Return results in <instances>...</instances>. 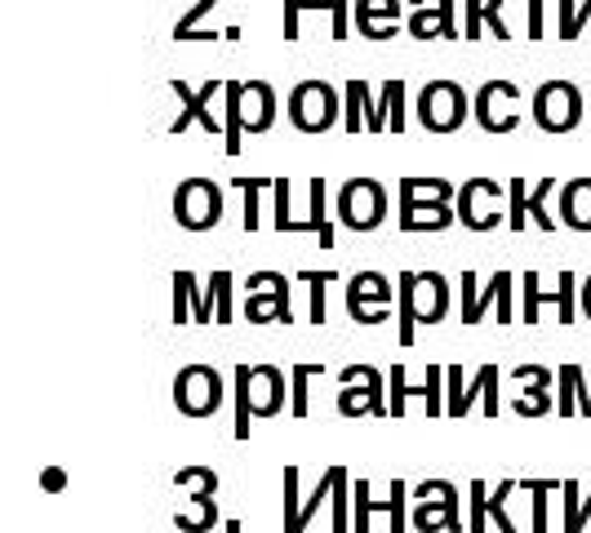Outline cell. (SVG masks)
Returning <instances> with one entry per match:
<instances>
[{
	"mask_svg": "<svg viewBox=\"0 0 591 533\" xmlns=\"http://www.w3.org/2000/svg\"><path fill=\"white\" fill-rule=\"evenodd\" d=\"M324 200H330V191H324V178H311V214L303 223H294V232H316L320 245L330 249L334 245V227L324 223Z\"/></svg>",
	"mask_w": 591,
	"mask_h": 533,
	"instance_id": "29",
	"label": "cell"
},
{
	"mask_svg": "<svg viewBox=\"0 0 591 533\" xmlns=\"http://www.w3.org/2000/svg\"><path fill=\"white\" fill-rule=\"evenodd\" d=\"M468 498H472V520H468V529H472V533H485V529H489V485H485V481H472V485H468Z\"/></svg>",
	"mask_w": 591,
	"mask_h": 533,
	"instance_id": "41",
	"label": "cell"
},
{
	"mask_svg": "<svg viewBox=\"0 0 591 533\" xmlns=\"http://www.w3.org/2000/svg\"><path fill=\"white\" fill-rule=\"evenodd\" d=\"M516 103H520V90H516L511 81H485V85L476 90L472 111H476V120H481L485 133H511V129L520 125Z\"/></svg>",
	"mask_w": 591,
	"mask_h": 533,
	"instance_id": "15",
	"label": "cell"
},
{
	"mask_svg": "<svg viewBox=\"0 0 591 533\" xmlns=\"http://www.w3.org/2000/svg\"><path fill=\"white\" fill-rule=\"evenodd\" d=\"M334 481H339V466H330V472L320 476V485L311 489V498L303 502V511H298V516H294V520L285 524V533H303V529L311 524V516L320 511V502H324V498H334Z\"/></svg>",
	"mask_w": 591,
	"mask_h": 533,
	"instance_id": "31",
	"label": "cell"
},
{
	"mask_svg": "<svg viewBox=\"0 0 591 533\" xmlns=\"http://www.w3.org/2000/svg\"><path fill=\"white\" fill-rule=\"evenodd\" d=\"M445 374H449V405H445V414L463 418V414H472L476 400H485V414L498 418V365H481L472 382H463V365H449Z\"/></svg>",
	"mask_w": 591,
	"mask_h": 533,
	"instance_id": "13",
	"label": "cell"
},
{
	"mask_svg": "<svg viewBox=\"0 0 591 533\" xmlns=\"http://www.w3.org/2000/svg\"><path fill=\"white\" fill-rule=\"evenodd\" d=\"M352 489H356V533L369 529V516H387L391 533L410 529V516H405V494L410 489H405V481H391L387 502H374V481H352Z\"/></svg>",
	"mask_w": 591,
	"mask_h": 533,
	"instance_id": "19",
	"label": "cell"
},
{
	"mask_svg": "<svg viewBox=\"0 0 591 533\" xmlns=\"http://www.w3.org/2000/svg\"><path fill=\"white\" fill-rule=\"evenodd\" d=\"M298 466H285V524L298 516Z\"/></svg>",
	"mask_w": 591,
	"mask_h": 533,
	"instance_id": "48",
	"label": "cell"
},
{
	"mask_svg": "<svg viewBox=\"0 0 591 533\" xmlns=\"http://www.w3.org/2000/svg\"><path fill=\"white\" fill-rule=\"evenodd\" d=\"M453 210L468 232H494L498 223H507V187H498L494 178H468Z\"/></svg>",
	"mask_w": 591,
	"mask_h": 533,
	"instance_id": "7",
	"label": "cell"
},
{
	"mask_svg": "<svg viewBox=\"0 0 591 533\" xmlns=\"http://www.w3.org/2000/svg\"><path fill=\"white\" fill-rule=\"evenodd\" d=\"M347 36H352V5L334 0V40H347Z\"/></svg>",
	"mask_w": 591,
	"mask_h": 533,
	"instance_id": "50",
	"label": "cell"
},
{
	"mask_svg": "<svg viewBox=\"0 0 591 533\" xmlns=\"http://www.w3.org/2000/svg\"><path fill=\"white\" fill-rule=\"evenodd\" d=\"M468 120V94L453 81H427L418 90V125L427 133H453Z\"/></svg>",
	"mask_w": 591,
	"mask_h": 533,
	"instance_id": "10",
	"label": "cell"
},
{
	"mask_svg": "<svg viewBox=\"0 0 591 533\" xmlns=\"http://www.w3.org/2000/svg\"><path fill=\"white\" fill-rule=\"evenodd\" d=\"M453 218H458L453 200H440V196H423V191L401 187V232H445Z\"/></svg>",
	"mask_w": 591,
	"mask_h": 533,
	"instance_id": "18",
	"label": "cell"
},
{
	"mask_svg": "<svg viewBox=\"0 0 591 533\" xmlns=\"http://www.w3.org/2000/svg\"><path fill=\"white\" fill-rule=\"evenodd\" d=\"M405 374H410L405 365H391V418H401V414H405V405H410L414 395H418L423 405H427V414H445V405H440V382H445L449 374H445L440 365H432L423 382H410Z\"/></svg>",
	"mask_w": 591,
	"mask_h": 533,
	"instance_id": "17",
	"label": "cell"
},
{
	"mask_svg": "<svg viewBox=\"0 0 591 533\" xmlns=\"http://www.w3.org/2000/svg\"><path fill=\"white\" fill-rule=\"evenodd\" d=\"M463 5H468L463 40H481V36H485V0H463Z\"/></svg>",
	"mask_w": 591,
	"mask_h": 533,
	"instance_id": "47",
	"label": "cell"
},
{
	"mask_svg": "<svg viewBox=\"0 0 591 533\" xmlns=\"http://www.w3.org/2000/svg\"><path fill=\"white\" fill-rule=\"evenodd\" d=\"M560 494H565V533H582L591 524V489L582 494L578 481H565Z\"/></svg>",
	"mask_w": 591,
	"mask_h": 533,
	"instance_id": "30",
	"label": "cell"
},
{
	"mask_svg": "<svg viewBox=\"0 0 591 533\" xmlns=\"http://www.w3.org/2000/svg\"><path fill=\"white\" fill-rule=\"evenodd\" d=\"M578 303H582V316L591 320V276L582 281V294H578Z\"/></svg>",
	"mask_w": 591,
	"mask_h": 533,
	"instance_id": "57",
	"label": "cell"
},
{
	"mask_svg": "<svg viewBox=\"0 0 591 533\" xmlns=\"http://www.w3.org/2000/svg\"><path fill=\"white\" fill-rule=\"evenodd\" d=\"M582 111H587V103H582V90L574 81H547L534 94V125L543 133H569V129H578Z\"/></svg>",
	"mask_w": 591,
	"mask_h": 533,
	"instance_id": "11",
	"label": "cell"
},
{
	"mask_svg": "<svg viewBox=\"0 0 591 533\" xmlns=\"http://www.w3.org/2000/svg\"><path fill=\"white\" fill-rule=\"evenodd\" d=\"M223 85H227V81H210V85H201V90H191V85H182V81H169L174 98L182 103V111L174 116L169 133H182V129H191V120L201 125L205 133H223V125L214 120V94H223Z\"/></svg>",
	"mask_w": 591,
	"mask_h": 533,
	"instance_id": "16",
	"label": "cell"
},
{
	"mask_svg": "<svg viewBox=\"0 0 591 533\" xmlns=\"http://www.w3.org/2000/svg\"><path fill=\"white\" fill-rule=\"evenodd\" d=\"M223 405V378L210 365H187L174 378V410L182 418H214Z\"/></svg>",
	"mask_w": 591,
	"mask_h": 533,
	"instance_id": "8",
	"label": "cell"
},
{
	"mask_svg": "<svg viewBox=\"0 0 591 533\" xmlns=\"http://www.w3.org/2000/svg\"><path fill=\"white\" fill-rule=\"evenodd\" d=\"M516 378H520V382H539L543 391L552 387V374H547L543 365H520V369H516Z\"/></svg>",
	"mask_w": 591,
	"mask_h": 533,
	"instance_id": "52",
	"label": "cell"
},
{
	"mask_svg": "<svg viewBox=\"0 0 591 533\" xmlns=\"http://www.w3.org/2000/svg\"><path fill=\"white\" fill-rule=\"evenodd\" d=\"M405 32L414 40H458L463 32H458L453 23V0H410V14H405Z\"/></svg>",
	"mask_w": 591,
	"mask_h": 533,
	"instance_id": "20",
	"label": "cell"
},
{
	"mask_svg": "<svg viewBox=\"0 0 591 533\" xmlns=\"http://www.w3.org/2000/svg\"><path fill=\"white\" fill-rule=\"evenodd\" d=\"M524 5H530V27L524 32H530V40H539L543 36V0H524Z\"/></svg>",
	"mask_w": 591,
	"mask_h": 533,
	"instance_id": "54",
	"label": "cell"
},
{
	"mask_svg": "<svg viewBox=\"0 0 591 533\" xmlns=\"http://www.w3.org/2000/svg\"><path fill=\"white\" fill-rule=\"evenodd\" d=\"M560 223L569 232H591V178H569L560 182Z\"/></svg>",
	"mask_w": 591,
	"mask_h": 533,
	"instance_id": "26",
	"label": "cell"
},
{
	"mask_svg": "<svg viewBox=\"0 0 591 533\" xmlns=\"http://www.w3.org/2000/svg\"><path fill=\"white\" fill-rule=\"evenodd\" d=\"M343 98L334 85H324V81H298L285 98V116L298 133H324V129H334L339 116H343Z\"/></svg>",
	"mask_w": 591,
	"mask_h": 533,
	"instance_id": "3",
	"label": "cell"
},
{
	"mask_svg": "<svg viewBox=\"0 0 591 533\" xmlns=\"http://www.w3.org/2000/svg\"><path fill=\"white\" fill-rule=\"evenodd\" d=\"M40 485H45L49 494H58L62 485H68V476H62V466H45V476H40Z\"/></svg>",
	"mask_w": 591,
	"mask_h": 533,
	"instance_id": "55",
	"label": "cell"
},
{
	"mask_svg": "<svg viewBox=\"0 0 591 533\" xmlns=\"http://www.w3.org/2000/svg\"><path fill=\"white\" fill-rule=\"evenodd\" d=\"M272 200H276V232H289V223H294V214H289V178H276L272 182Z\"/></svg>",
	"mask_w": 591,
	"mask_h": 533,
	"instance_id": "46",
	"label": "cell"
},
{
	"mask_svg": "<svg viewBox=\"0 0 591 533\" xmlns=\"http://www.w3.org/2000/svg\"><path fill=\"white\" fill-rule=\"evenodd\" d=\"M276 178H236V191H245V232H258V196L272 191Z\"/></svg>",
	"mask_w": 591,
	"mask_h": 533,
	"instance_id": "36",
	"label": "cell"
},
{
	"mask_svg": "<svg viewBox=\"0 0 591 533\" xmlns=\"http://www.w3.org/2000/svg\"><path fill=\"white\" fill-rule=\"evenodd\" d=\"M272 285H285V272H272V266H262L245 281V294H258V289H272Z\"/></svg>",
	"mask_w": 591,
	"mask_h": 533,
	"instance_id": "49",
	"label": "cell"
},
{
	"mask_svg": "<svg viewBox=\"0 0 591 533\" xmlns=\"http://www.w3.org/2000/svg\"><path fill=\"white\" fill-rule=\"evenodd\" d=\"M339 414L343 418H365V414H374V418H382V414H391V405L382 400V374L374 369V365H347L343 374H339Z\"/></svg>",
	"mask_w": 591,
	"mask_h": 533,
	"instance_id": "12",
	"label": "cell"
},
{
	"mask_svg": "<svg viewBox=\"0 0 591 533\" xmlns=\"http://www.w3.org/2000/svg\"><path fill=\"white\" fill-rule=\"evenodd\" d=\"M520 485H524V481H503V485H498V489L489 494V520H494V524H498L503 533H516V520L507 516V498H511V494H516Z\"/></svg>",
	"mask_w": 591,
	"mask_h": 533,
	"instance_id": "39",
	"label": "cell"
},
{
	"mask_svg": "<svg viewBox=\"0 0 591 533\" xmlns=\"http://www.w3.org/2000/svg\"><path fill=\"white\" fill-rule=\"evenodd\" d=\"M405 94H410V85H405V81H387V85H382V94L374 98V94H369V85L352 76V81L343 85V107H360L365 129H374V133H382V129L401 133V129H405Z\"/></svg>",
	"mask_w": 591,
	"mask_h": 533,
	"instance_id": "4",
	"label": "cell"
},
{
	"mask_svg": "<svg viewBox=\"0 0 591 533\" xmlns=\"http://www.w3.org/2000/svg\"><path fill=\"white\" fill-rule=\"evenodd\" d=\"M214 307L210 298H201V285H196V272H174V324H210Z\"/></svg>",
	"mask_w": 591,
	"mask_h": 533,
	"instance_id": "24",
	"label": "cell"
},
{
	"mask_svg": "<svg viewBox=\"0 0 591 533\" xmlns=\"http://www.w3.org/2000/svg\"><path fill=\"white\" fill-rule=\"evenodd\" d=\"M574 14H578V10H574V0H560V23H556V36H565V32H569Z\"/></svg>",
	"mask_w": 591,
	"mask_h": 533,
	"instance_id": "56",
	"label": "cell"
},
{
	"mask_svg": "<svg viewBox=\"0 0 591 533\" xmlns=\"http://www.w3.org/2000/svg\"><path fill=\"white\" fill-rule=\"evenodd\" d=\"M330 281H334L330 266H324V272H303V285L311 289V311H307L311 324H324V285Z\"/></svg>",
	"mask_w": 591,
	"mask_h": 533,
	"instance_id": "40",
	"label": "cell"
},
{
	"mask_svg": "<svg viewBox=\"0 0 591 533\" xmlns=\"http://www.w3.org/2000/svg\"><path fill=\"white\" fill-rule=\"evenodd\" d=\"M591 27V0H582V5H578V14H574V23H569V32L560 36V40H578L582 32Z\"/></svg>",
	"mask_w": 591,
	"mask_h": 533,
	"instance_id": "51",
	"label": "cell"
},
{
	"mask_svg": "<svg viewBox=\"0 0 591 533\" xmlns=\"http://www.w3.org/2000/svg\"><path fill=\"white\" fill-rule=\"evenodd\" d=\"M303 10L334 14V0H285V40H298V14H303Z\"/></svg>",
	"mask_w": 591,
	"mask_h": 533,
	"instance_id": "42",
	"label": "cell"
},
{
	"mask_svg": "<svg viewBox=\"0 0 591 533\" xmlns=\"http://www.w3.org/2000/svg\"><path fill=\"white\" fill-rule=\"evenodd\" d=\"M245 320H249V324H272V320L294 324V311H289V281H285V285H272V289L249 294Z\"/></svg>",
	"mask_w": 591,
	"mask_h": 533,
	"instance_id": "25",
	"label": "cell"
},
{
	"mask_svg": "<svg viewBox=\"0 0 591 533\" xmlns=\"http://www.w3.org/2000/svg\"><path fill=\"white\" fill-rule=\"evenodd\" d=\"M285 410V374L276 365H236V440H249V418Z\"/></svg>",
	"mask_w": 591,
	"mask_h": 533,
	"instance_id": "2",
	"label": "cell"
},
{
	"mask_svg": "<svg viewBox=\"0 0 591 533\" xmlns=\"http://www.w3.org/2000/svg\"><path fill=\"white\" fill-rule=\"evenodd\" d=\"M240 85H245V81H227V85H223V147H227V156H240V143H245Z\"/></svg>",
	"mask_w": 591,
	"mask_h": 533,
	"instance_id": "28",
	"label": "cell"
},
{
	"mask_svg": "<svg viewBox=\"0 0 591 533\" xmlns=\"http://www.w3.org/2000/svg\"><path fill=\"white\" fill-rule=\"evenodd\" d=\"M347 316L356 324H365V329L391 320V285H387L382 272H369L365 266V272H356L347 281Z\"/></svg>",
	"mask_w": 591,
	"mask_h": 533,
	"instance_id": "14",
	"label": "cell"
},
{
	"mask_svg": "<svg viewBox=\"0 0 591 533\" xmlns=\"http://www.w3.org/2000/svg\"><path fill=\"white\" fill-rule=\"evenodd\" d=\"M347 494H352V476H347V466H339V481H334V498H330V507H334V533H347L352 529V511H347Z\"/></svg>",
	"mask_w": 591,
	"mask_h": 533,
	"instance_id": "37",
	"label": "cell"
},
{
	"mask_svg": "<svg viewBox=\"0 0 591 533\" xmlns=\"http://www.w3.org/2000/svg\"><path fill=\"white\" fill-rule=\"evenodd\" d=\"M511 289H516V276L507 272V285H503V298H498V324L516 320V311H511Z\"/></svg>",
	"mask_w": 591,
	"mask_h": 533,
	"instance_id": "53",
	"label": "cell"
},
{
	"mask_svg": "<svg viewBox=\"0 0 591 533\" xmlns=\"http://www.w3.org/2000/svg\"><path fill=\"white\" fill-rule=\"evenodd\" d=\"M530 387H534V391H524L511 410H516L520 418H543V414H552V400H547V391H543L539 382H530Z\"/></svg>",
	"mask_w": 591,
	"mask_h": 533,
	"instance_id": "45",
	"label": "cell"
},
{
	"mask_svg": "<svg viewBox=\"0 0 591 533\" xmlns=\"http://www.w3.org/2000/svg\"><path fill=\"white\" fill-rule=\"evenodd\" d=\"M174 524H178L182 533H210V529L218 524V502H214V494H191V498L174 511Z\"/></svg>",
	"mask_w": 591,
	"mask_h": 533,
	"instance_id": "27",
	"label": "cell"
},
{
	"mask_svg": "<svg viewBox=\"0 0 591 533\" xmlns=\"http://www.w3.org/2000/svg\"><path fill=\"white\" fill-rule=\"evenodd\" d=\"M174 223L182 232H210L223 223V187L214 178H182L174 187Z\"/></svg>",
	"mask_w": 591,
	"mask_h": 533,
	"instance_id": "5",
	"label": "cell"
},
{
	"mask_svg": "<svg viewBox=\"0 0 591 533\" xmlns=\"http://www.w3.org/2000/svg\"><path fill=\"white\" fill-rule=\"evenodd\" d=\"M232 285H236V276L227 272V266H218V272L210 276V303H218V307H214V320H218V324H232V320H236Z\"/></svg>",
	"mask_w": 591,
	"mask_h": 533,
	"instance_id": "33",
	"label": "cell"
},
{
	"mask_svg": "<svg viewBox=\"0 0 591 533\" xmlns=\"http://www.w3.org/2000/svg\"><path fill=\"white\" fill-rule=\"evenodd\" d=\"M334 200H339V223L347 232H378L387 223V187L378 178H347Z\"/></svg>",
	"mask_w": 591,
	"mask_h": 533,
	"instance_id": "6",
	"label": "cell"
},
{
	"mask_svg": "<svg viewBox=\"0 0 591 533\" xmlns=\"http://www.w3.org/2000/svg\"><path fill=\"white\" fill-rule=\"evenodd\" d=\"M520 285H524V307H520V320L524 324H539V303H556L565 324L578 316V307H574L578 303V289H574V272H569V266H560V289L556 294H543L539 289V266H530V272L520 276Z\"/></svg>",
	"mask_w": 591,
	"mask_h": 533,
	"instance_id": "21",
	"label": "cell"
},
{
	"mask_svg": "<svg viewBox=\"0 0 591 533\" xmlns=\"http://www.w3.org/2000/svg\"><path fill=\"white\" fill-rule=\"evenodd\" d=\"M560 485L565 481H524V489H530V498H534V533L547 529V494L560 489Z\"/></svg>",
	"mask_w": 591,
	"mask_h": 533,
	"instance_id": "43",
	"label": "cell"
},
{
	"mask_svg": "<svg viewBox=\"0 0 591 533\" xmlns=\"http://www.w3.org/2000/svg\"><path fill=\"white\" fill-rule=\"evenodd\" d=\"M414 498H418V507L410 516V529H418V533H463V520H458V485L418 481Z\"/></svg>",
	"mask_w": 591,
	"mask_h": 533,
	"instance_id": "9",
	"label": "cell"
},
{
	"mask_svg": "<svg viewBox=\"0 0 591 533\" xmlns=\"http://www.w3.org/2000/svg\"><path fill=\"white\" fill-rule=\"evenodd\" d=\"M503 285H507V266H498V272L489 276L485 294H476V303H472V307H463V324H481V320H485V307L503 298Z\"/></svg>",
	"mask_w": 591,
	"mask_h": 533,
	"instance_id": "35",
	"label": "cell"
},
{
	"mask_svg": "<svg viewBox=\"0 0 591 533\" xmlns=\"http://www.w3.org/2000/svg\"><path fill=\"white\" fill-rule=\"evenodd\" d=\"M449 316V281L440 272H397V343L414 347L418 324Z\"/></svg>",
	"mask_w": 591,
	"mask_h": 533,
	"instance_id": "1",
	"label": "cell"
},
{
	"mask_svg": "<svg viewBox=\"0 0 591 533\" xmlns=\"http://www.w3.org/2000/svg\"><path fill=\"white\" fill-rule=\"evenodd\" d=\"M276 90L268 81H245L240 85V120H245V133H268L276 125Z\"/></svg>",
	"mask_w": 591,
	"mask_h": 533,
	"instance_id": "23",
	"label": "cell"
},
{
	"mask_svg": "<svg viewBox=\"0 0 591 533\" xmlns=\"http://www.w3.org/2000/svg\"><path fill=\"white\" fill-rule=\"evenodd\" d=\"M356 32L365 36V40H391L405 23V14H401V0H356Z\"/></svg>",
	"mask_w": 591,
	"mask_h": 533,
	"instance_id": "22",
	"label": "cell"
},
{
	"mask_svg": "<svg viewBox=\"0 0 591 533\" xmlns=\"http://www.w3.org/2000/svg\"><path fill=\"white\" fill-rule=\"evenodd\" d=\"M524 223H530V182L511 178L507 182V227L511 232H524Z\"/></svg>",
	"mask_w": 591,
	"mask_h": 533,
	"instance_id": "34",
	"label": "cell"
},
{
	"mask_svg": "<svg viewBox=\"0 0 591 533\" xmlns=\"http://www.w3.org/2000/svg\"><path fill=\"white\" fill-rule=\"evenodd\" d=\"M316 374H324L320 365H294L289 369V414L294 418H307L311 410H307V391H311V378Z\"/></svg>",
	"mask_w": 591,
	"mask_h": 533,
	"instance_id": "32",
	"label": "cell"
},
{
	"mask_svg": "<svg viewBox=\"0 0 591 533\" xmlns=\"http://www.w3.org/2000/svg\"><path fill=\"white\" fill-rule=\"evenodd\" d=\"M214 5H218V0H196V5L187 10V19L174 23V40H196V36H201V19H205Z\"/></svg>",
	"mask_w": 591,
	"mask_h": 533,
	"instance_id": "44",
	"label": "cell"
},
{
	"mask_svg": "<svg viewBox=\"0 0 591 533\" xmlns=\"http://www.w3.org/2000/svg\"><path fill=\"white\" fill-rule=\"evenodd\" d=\"M587 94H591V85H587Z\"/></svg>",
	"mask_w": 591,
	"mask_h": 533,
	"instance_id": "58",
	"label": "cell"
},
{
	"mask_svg": "<svg viewBox=\"0 0 591 533\" xmlns=\"http://www.w3.org/2000/svg\"><path fill=\"white\" fill-rule=\"evenodd\" d=\"M174 485L187 489V494H218V476L210 472V466H182V472L174 476Z\"/></svg>",
	"mask_w": 591,
	"mask_h": 533,
	"instance_id": "38",
	"label": "cell"
}]
</instances>
